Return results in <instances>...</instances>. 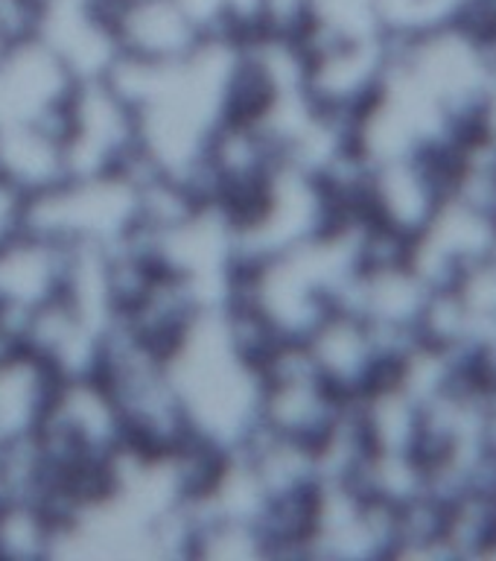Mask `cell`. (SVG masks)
Returning <instances> with one entry per match:
<instances>
[{
  "label": "cell",
  "mask_w": 496,
  "mask_h": 561,
  "mask_svg": "<svg viewBox=\"0 0 496 561\" xmlns=\"http://www.w3.org/2000/svg\"><path fill=\"white\" fill-rule=\"evenodd\" d=\"M38 3H44V0H38Z\"/></svg>",
  "instance_id": "1"
}]
</instances>
